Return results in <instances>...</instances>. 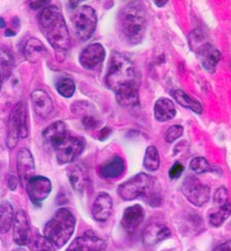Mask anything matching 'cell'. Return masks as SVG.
I'll return each mask as SVG.
<instances>
[{
    "instance_id": "6da1fadb",
    "label": "cell",
    "mask_w": 231,
    "mask_h": 251,
    "mask_svg": "<svg viewBox=\"0 0 231 251\" xmlns=\"http://www.w3.org/2000/svg\"><path fill=\"white\" fill-rule=\"evenodd\" d=\"M140 75L134 62L121 52H113L105 77L106 85L116 94V101L122 107L139 104Z\"/></svg>"
},
{
    "instance_id": "7a4b0ae2",
    "label": "cell",
    "mask_w": 231,
    "mask_h": 251,
    "mask_svg": "<svg viewBox=\"0 0 231 251\" xmlns=\"http://www.w3.org/2000/svg\"><path fill=\"white\" fill-rule=\"evenodd\" d=\"M39 25L49 44L55 49L57 58L66 55L71 46V38L66 20L60 8L50 5L41 12Z\"/></svg>"
},
{
    "instance_id": "3957f363",
    "label": "cell",
    "mask_w": 231,
    "mask_h": 251,
    "mask_svg": "<svg viewBox=\"0 0 231 251\" xmlns=\"http://www.w3.org/2000/svg\"><path fill=\"white\" fill-rule=\"evenodd\" d=\"M146 28V13L139 2H129L118 13V34L126 43L130 45L139 44L143 40Z\"/></svg>"
},
{
    "instance_id": "277c9868",
    "label": "cell",
    "mask_w": 231,
    "mask_h": 251,
    "mask_svg": "<svg viewBox=\"0 0 231 251\" xmlns=\"http://www.w3.org/2000/svg\"><path fill=\"white\" fill-rule=\"evenodd\" d=\"M117 193L125 201L144 196L151 206H159L162 201L160 190L156 187V180L146 173H138L120 184Z\"/></svg>"
},
{
    "instance_id": "5b68a950",
    "label": "cell",
    "mask_w": 231,
    "mask_h": 251,
    "mask_svg": "<svg viewBox=\"0 0 231 251\" xmlns=\"http://www.w3.org/2000/svg\"><path fill=\"white\" fill-rule=\"evenodd\" d=\"M76 218L71 211L62 208L58 210L54 217L46 224L44 236L47 237L57 248H61L68 243L76 228Z\"/></svg>"
},
{
    "instance_id": "8992f818",
    "label": "cell",
    "mask_w": 231,
    "mask_h": 251,
    "mask_svg": "<svg viewBox=\"0 0 231 251\" xmlns=\"http://www.w3.org/2000/svg\"><path fill=\"white\" fill-rule=\"evenodd\" d=\"M28 136L27 111L24 102H19L12 109L7 125V147L12 150L16 147L18 140L25 139Z\"/></svg>"
},
{
    "instance_id": "52a82bcc",
    "label": "cell",
    "mask_w": 231,
    "mask_h": 251,
    "mask_svg": "<svg viewBox=\"0 0 231 251\" xmlns=\"http://www.w3.org/2000/svg\"><path fill=\"white\" fill-rule=\"evenodd\" d=\"M86 142L83 138L68 133L52 148L55 151L57 161L60 164L71 163L83 152Z\"/></svg>"
},
{
    "instance_id": "ba28073f",
    "label": "cell",
    "mask_w": 231,
    "mask_h": 251,
    "mask_svg": "<svg viewBox=\"0 0 231 251\" xmlns=\"http://www.w3.org/2000/svg\"><path fill=\"white\" fill-rule=\"evenodd\" d=\"M97 25V16L95 10L83 5L77 9L73 16V27L76 36L81 41H87L95 32Z\"/></svg>"
},
{
    "instance_id": "9c48e42d",
    "label": "cell",
    "mask_w": 231,
    "mask_h": 251,
    "mask_svg": "<svg viewBox=\"0 0 231 251\" xmlns=\"http://www.w3.org/2000/svg\"><path fill=\"white\" fill-rule=\"evenodd\" d=\"M182 191L187 200L197 207L203 206L210 198L209 187L194 176H189L184 180Z\"/></svg>"
},
{
    "instance_id": "30bf717a",
    "label": "cell",
    "mask_w": 231,
    "mask_h": 251,
    "mask_svg": "<svg viewBox=\"0 0 231 251\" xmlns=\"http://www.w3.org/2000/svg\"><path fill=\"white\" fill-rule=\"evenodd\" d=\"M52 191V183L44 176H34L26 185V192L33 204L39 205L46 200Z\"/></svg>"
},
{
    "instance_id": "8fae6325",
    "label": "cell",
    "mask_w": 231,
    "mask_h": 251,
    "mask_svg": "<svg viewBox=\"0 0 231 251\" xmlns=\"http://www.w3.org/2000/svg\"><path fill=\"white\" fill-rule=\"evenodd\" d=\"M198 53L202 66L208 73H214L218 62L221 58L220 51L207 43H197L192 47Z\"/></svg>"
},
{
    "instance_id": "7c38bea8",
    "label": "cell",
    "mask_w": 231,
    "mask_h": 251,
    "mask_svg": "<svg viewBox=\"0 0 231 251\" xmlns=\"http://www.w3.org/2000/svg\"><path fill=\"white\" fill-rule=\"evenodd\" d=\"M105 54V49L101 44H90L81 52L80 64L86 70H93L104 60Z\"/></svg>"
},
{
    "instance_id": "4fadbf2b",
    "label": "cell",
    "mask_w": 231,
    "mask_h": 251,
    "mask_svg": "<svg viewBox=\"0 0 231 251\" xmlns=\"http://www.w3.org/2000/svg\"><path fill=\"white\" fill-rule=\"evenodd\" d=\"M17 172L19 180L26 188L27 183L35 176V161L31 151L23 148L17 153Z\"/></svg>"
},
{
    "instance_id": "5bb4252c",
    "label": "cell",
    "mask_w": 231,
    "mask_h": 251,
    "mask_svg": "<svg viewBox=\"0 0 231 251\" xmlns=\"http://www.w3.org/2000/svg\"><path fill=\"white\" fill-rule=\"evenodd\" d=\"M106 243L92 232H87L77 237L68 247L67 251H105Z\"/></svg>"
},
{
    "instance_id": "9a60e30c",
    "label": "cell",
    "mask_w": 231,
    "mask_h": 251,
    "mask_svg": "<svg viewBox=\"0 0 231 251\" xmlns=\"http://www.w3.org/2000/svg\"><path fill=\"white\" fill-rule=\"evenodd\" d=\"M13 240L16 244L24 246L31 239V227L28 217L23 210H19L15 215L13 223Z\"/></svg>"
},
{
    "instance_id": "2e32d148",
    "label": "cell",
    "mask_w": 231,
    "mask_h": 251,
    "mask_svg": "<svg viewBox=\"0 0 231 251\" xmlns=\"http://www.w3.org/2000/svg\"><path fill=\"white\" fill-rule=\"evenodd\" d=\"M144 218V208L139 204L133 205L124 210L121 219V226L127 232L131 233L139 227V226L143 223Z\"/></svg>"
},
{
    "instance_id": "e0dca14e",
    "label": "cell",
    "mask_w": 231,
    "mask_h": 251,
    "mask_svg": "<svg viewBox=\"0 0 231 251\" xmlns=\"http://www.w3.org/2000/svg\"><path fill=\"white\" fill-rule=\"evenodd\" d=\"M31 100H32L33 109L39 117L46 119L53 113L54 111L53 100L46 91L42 89L35 90L31 94Z\"/></svg>"
},
{
    "instance_id": "ac0fdd59",
    "label": "cell",
    "mask_w": 231,
    "mask_h": 251,
    "mask_svg": "<svg viewBox=\"0 0 231 251\" xmlns=\"http://www.w3.org/2000/svg\"><path fill=\"white\" fill-rule=\"evenodd\" d=\"M113 209V201L107 193H100L93 202L91 214L96 222H105L111 215Z\"/></svg>"
},
{
    "instance_id": "d6986e66",
    "label": "cell",
    "mask_w": 231,
    "mask_h": 251,
    "mask_svg": "<svg viewBox=\"0 0 231 251\" xmlns=\"http://www.w3.org/2000/svg\"><path fill=\"white\" fill-rule=\"evenodd\" d=\"M171 235V230L168 226L159 224L148 226L143 231V242L146 245H155L167 239Z\"/></svg>"
},
{
    "instance_id": "ffe728a7",
    "label": "cell",
    "mask_w": 231,
    "mask_h": 251,
    "mask_svg": "<svg viewBox=\"0 0 231 251\" xmlns=\"http://www.w3.org/2000/svg\"><path fill=\"white\" fill-rule=\"evenodd\" d=\"M177 114L175 104L168 98H160L156 101L154 106V115L159 122H168L174 119Z\"/></svg>"
},
{
    "instance_id": "44dd1931",
    "label": "cell",
    "mask_w": 231,
    "mask_h": 251,
    "mask_svg": "<svg viewBox=\"0 0 231 251\" xmlns=\"http://www.w3.org/2000/svg\"><path fill=\"white\" fill-rule=\"evenodd\" d=\"M125 170V163L124 160L118 156H113L109 161L105 162L101 165L99 169V173L103 178L106 179H113L119 177Z\"/></svg>"
},
{
    "instance_id": "7402d4cb",
    "label": "cell",
    "mask_w": 231,
    "mask_h": 251,
    "mask_svg": "<svg viewBox=\"0 0 231 251\" xmlns=\"http://www.w3.org/2000/svg\"><path fill=\"white\" fill-rule=\"evenodd\" d=\"M67 126L64 122L58 121L50 125L43 132V139L45 143L53 147L57 142H59L64 136L68 134Z\"/></svg>"
},
{
    "instance_id": "603a6c76",
    "label": "cell",
    "mask_w": 231,
    "mask_h": 251,
    "mask_svg": "<svg viewBox=\"0 0 231 251\" xmlns=\"http://www.w3.org/2000/svg\"><path fill=\"white\" fill-rule=\"evenodd\" d=\"M46 53V47L40 40L36 38L29 39L24 46V55L27 60L32 62V64H36V62L40 61Z\"/></svg>"
},
{
    "instance_id": "cb8c5ba5",
    "label": "cell",
    "mask_w": 231,
    "mask_h": 251,
    "mask_svg": "<svg viewBox=\"0 0 231 251\" xmlns=\"http://www.w3.org/2000/svg\"><path fill=\"white\" fill-rule=\"evenodd\" d=\"M68 177L72 187L77 192H83L87 186V173L81 165H75L68 173Z\"/></svg>"
},
{
    "instance_id": "d4e9b609",
    "label": "cell",
    "mask_w": 231,
    "mask_h": 251,
    "mask_svg": "<svg viewBox=\"0 0 231 251\" xmlns=\"http://www.w3.org/2000/svg\"><path fill=\"white\" fill-rule=\"evenodd\" d=\"M15 220L14 210L11 204L7 201H3L0 208V230L1 233H6L13 226Z\"/></svg>"
},
{
    "instance_id": "484cf974",
    "label": "cell",
    "mask_w": 231,
    "mask_h": 251,
    "mask_svg": "<svg viewBox=\"0 0 231 251\" xmlns=\"http://www.w3.org/2000/svg\"><path fill=\"white\" fill-rule=\"evenodd\" d=\"M172 95H173V97H174V99L184 108L190 109L197 114L202 113V106L201 105V103L194 100L193 98H191L183 90H175L174 92H173Z\"/></svg>"
},
{
    "instance_id": "4316f807",
    "label": "cell",
    "mask_w": 231,
    "mask_h": 251,
    "mask_svg": "<svg viewBox=\"0 0 231 251\" xmlns=\"http://www.w3.org/2000/svg\"><path fill=\"white\" fill-rule=\"evenodd\" d=\"M14 66V57L11 53V51L2 47L1 48V82H3L4 79H7L13 71Z\"/></svg>"
},
{
    "instance_id": "83f0119b",
    "label": "cell",
    "mask_w": 231,
    "mask_h": 251,
    "mask_svg": "<svg viewBox=\"0 0 231 251\" xmlns=\"http://www.w3.org/2000/svg\"><path fill=\"white\" fill-rule=\"evenodd\" d=\"M144 167L149 171H156L160 167V155L158 150L154 147H148L143 160Z\"/></svg>"
},
{
    "instance_id": "f1b7e54d",
    "label": "cell",
    "mask_w": 231,
    "mask_h": 251,
    "mask_svg": "<svg viewBox=\"0 0 231 251\" xmlns=\"http://www.w3.org/2000/svg\"><path fill=\"white\" fill-rule=\"evenodd\" d=\"M56 89L61 96L65 98H70L74 95L76 91V84L72 78L63 77L57 81Z\"/></svg>"
},
{
    "instance_id": "f546056e",
    "label": "cell",
    "mask_w": 231,
    "mask_h": 251,
    "mask_svg": "<svg viewBox=\"0 0 231 251\" xmlns=\"http://www.w3.org/2000/svg\"><path fill=\"white\" fill-rule=\"evenodd\" d=\"M230 215H231V206L228 202L224 206L218 208L216 212L209 215V223L212 226L218 227L225 222L226 219H228Z\"/></svg>"
},
{
    "instance_id": "4dcf8cb0",
    "label": "cell",
    "mask_w": 231,
    "mask_h": 251,
    "mask_svg": "<svg viewBox=\"0 0 231 251\" xmlns=\"http://www.w3.org/2000/svg\"><path fill=\"white\" fill-rule=\"evenodd\" d=\"M55 247L47 237L42 235L35 236L31 245L32 251H55Z\"/></svg>"
},
{
    "instance_id": "1f68e13d",
    "label": "cell",
    "mask_w": 231,
    "mask_h": 251,
    "mask_svg": "<svg viewBox=\"0 0 231 251\" xmlns=\"http://www.w3.org/2000/svg\"><path fill=\"white\" fill-rule=\"evenodd\" d=\"M190 167L194 172H196L198 174H202V173L208 172L211 170V167H210V164L208 163V161L204 157H202V156L195 157L194 159H192V161L190 163Z\"/></svg>"
},
{
    "instance_id": "d6a6232c",
    "label": "cell",
    "mask_w": 231,
    "mask_h": 251,
    "mask_svg": "<svg viewBox=\"0 0 231 251\" xmlns=\"http://www.w3.org/2000/svg\"><path fill=\"white\" fill-rule=\"evenodd\" d=\"M183 133H184L183 126H181V125L171 126V127L168 129V131L166 132L165 140L167 143L171 144L173 142L177 141L179 138H181L183 136Z\"/></svg>"
},
{
    "instance_id": "836d02e7",
    "label": "cell",
    "mask_w": 231,
    "mask_h": 251,
    "mask_svg": "<svg viewBox=\"0 0 231 251\" xmlns=\"http://www.w3.org/2000/svg\"><path fill=\"white\" fill-rule=\"evenodd\" d=\"M213 202L217 208H220L228 203V191L225 187H219L215 191Z\"/></svg>"
},
{
    "instance_id": "e575fe53",
    "label": "cell",
    "mask_w": 231,
    "mask_h": 251,
    "mask_svg": "<svg viewBox=\"0 0 231 251\" xmlns=\"http://www.w3.org/2000/svg\"><path fill=\"white\" fill-rule=\"evenodd\" d=\"M184 170H185V167L181 162H175L174 165L171 167L169 171V176L171 179H177L182 175Z\"/></svg>"
},
{
    "instance_id": "d590c367",
    "label": "cell",
    "mask_w": 231,
    "mask_h": 251,
    "mask_svg": "<svg viewBox=\"0 0 231 251\" xmlns=\"http://www.w3.org/2000/svg\"><path fill=\"white\" fill-rule=\"evenodd\" d=\"M83 124L86 129H95L98 126V121L92 116H86L83 120Z\"/></svg>"
},
{
    "instance_id": "8d00e7d4",
    "label": "cell",
    "mask_w": 231,
    "mask_h": 251,
    "mask_svg": "<svg viewBox=\"0 0 231 251\" xmlns=\"http://www.w3.org/2000/svg\"><path fill=\"white\" fill-rule=\"evenodd\" d=\"M213 251H231V240L218 245L214 248Z\"/></svg>"
},
{
    "instance_id": "74e56055",
    "label": "cell",
    "mask_w": 231,
    "mask_h": 251,
    "mask_svg": "<svg viewBox=\"0 0 231 251\" xmlns=\"http://www.w3.org/2000/svg\"><path fill=\"white\" fill-rule=\"evenodd\" d=\"M49 4H50V1H32V2H30V5L33 9H38L41 7L47 8L48 7L47 5H49Z\"/></svg>"
},
{
    "instance_id": "f35d334b",
    "label": "cell",
    "mask_w": 231,
    "mask_h": 251,
    "mask_svg": "<svg viewBox=\"0 0 231 251\" xmlns=\"http://www.w3.org/2000/svg\"><path fill=\"white\" fill-rule=\"evenodd\" d=\"M7 185L9 187L10 190H15L16 187H17V179L15 176H9L8 177V181H7Z\"/></svg>"
},
{
    "instance_id": "ab89813d",
    "label": "cell",
    "mask_w": 231,
    "mask_h": 251,
    "mask_svg": "<svg viewBox=\"0 0 231 251\" xmlns=\"http://www.w3.org/2000/svg\"><path fill=\"white\" fill-rule=\"evenodd\" d=\"M110 134H111V130L108 127L103 128L100 132V135H99V141H101V142L105 141L110 136Z\"/></svg>"
},
{
    "instance_id": "60d3db41",
    "label": "cell",
    "mask_w": 231,
    "mask_h": 251,
    "mask_svg": "<svg viewBox=\"0 0 231 251\" xmlns=\"http://www.w3.org/2000/svg\"><path fill=\"white\" fill-rule=\"evenodd\" d=\"M167 3H168V1H154V4L157 7H164Z\"/></svg>"
},
{
    "instance_id": "b9f144b4",
    "label": "cell",
    "mask_w": 231,
    "mask_h": 251,
    "mask_svg": "<svg viewBox=\"0 0 231 251\" xmlns=\"http://www.w3.org/2000/svg\"><path fill=\"white\" fill-rule=\"evenodd\" d=\"M4 27H5V21H4L3 18H1V28L3 29Z\"/></svg>"
},
{
    "instance_id": "7bdbcfd3",
    "label": "cell",
    "mask_w": 231,
    "mask_h": 251,
    "mask_svg": "<svg viewBox=\"0 0 231 251\" xmlns=\"http://www.w3.org/2000/svg\"><path fill=\"white\" fill-rule=\"evenodd\" d=\"M13 251H26V250L23 249V248H17V249H15V250H13Z\"/></svg>"
}]
</instances>
